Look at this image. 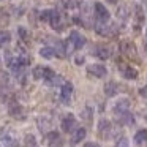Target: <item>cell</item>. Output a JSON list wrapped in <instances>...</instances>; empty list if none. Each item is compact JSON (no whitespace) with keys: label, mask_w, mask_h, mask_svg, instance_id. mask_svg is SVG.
Instances as JSON below:
<instances>
[{"label":"cell","mask_w":147,"mask_h":147,"mask_svg":"<svg viewBox=\"0 0 147 147\" xmlns=\"http://www.w3.org/2000/svg\"><path fill=\"white\" fill-rule=\"evenodd\" d=\"M84 45H86V38L81 35L78 30H71L70 33V38H68V45H67V54L71 52L70 49H82Z\"/></svg>","instance_id":"cell-1"},{"label":"cell","mask_w":147,"mask_h":147,"mask_svg":"<svg viewBox=\"0 0 147 147\" xmlns=\"http://www.w3.org/2000/svg\"><path fill=\"white\" fill-rule=\"evenodd\" d=\"M0 147H18V139L14 133L8 128L0 131Z\"/></svg>","instance_id":"cell-2"},{"label":"cell","mask_w":147,"mask_h":147,"mask_svg":"<svg viewBox=\"0 0 147 147\" xmlns=\"http://www.w3.org/2000/svg\"><path fill=\"white\" fill-rule=\"evenodd\" d=\"M93 10H95V18H96V21H98V24H106L109 21L111 14H109L108 8H106L103 3L96 2V3L93 5Z\"/></svg>","instance_id":"cell-3"},{"label":"cell","mask_w":147,"mask_h":147,"mask_svg":"<svg viewBox=\"0 0 147 147\" xmlns=\"http://www.w3.org/2000/svg\"><path fill=\"white\" fill-rule=\"evenodd\" d=\"M51 27L55 30V32H62L65 29V19H63V14L59 13L57 10H52V16H51V21H49Z\"/></svg>","instance_id":"cell-4"},{"label":"cell","mask_w":147,"mask_h":147,"mask_svg":"<svg viewBox=\"0 0 147 147\" xmlns=\"http://www.w3.org/2000/svg\"><path fill=\"white\" fill-rule=\"evenodd\" d=\"M87 74L92 78H105L106 74H108V70H106L105 65L101 63H93V65H89L87 67Z\"/></svg>","instance_id":"cell-5"},{"label":"cell","mask_w":147,"mask_h":147,"mask_svg":"<svg viewBox=\"0 0 147 147\" xmlns=\"http://www.w3.org/2000/svg\"><path fill=\"white\" fill-rule=\"evenodd\" d=\"M78 127V120L76 117H74L73 114H67L63 117V120H62V130L65 131V133H73L74 130H76Z\"/></svg>","instance_id":"cell-6"},{"label":"cell","mask_w":147,"mask_h":147,"mask_svg":"<svg viewBox=\"0 0 147 147\" xmlns=\"http://www.w3.org/2000/svg\"><path fill=\"white\" fill-rule=\"evenodd\" d=\"M120 51L123 55H127L128 59H131V60H134L136 59L138 60V51H136V46L133 45L131 41H123L120 45Z\"/></svg>","instance_id":"cell-7"},{"label":"cell","mask_w":147,"mask_h":147,"mask_svg":"<svg viewBox=\"0 0 147 147\" xmlns=\"http://www.w3.org/2000/svg\"><path fill=\"white\" fill-rule=\"evenodd\" d=\"M71 96H73V84L65 82L60 89V101L63 103V105H70Z\"/></svg>","instance_id":"cell-8"},{"label":"cell","mask_w":147,"mask_h":147,"mask_svg":"<svg viewBox=\"0 0 147 147\" xmlns=\"http://www.w3.org/2000/svg\"><path fill=\"white\" fill-rule=\"evenodd\" d=\"M96 33L98 35H103V36H109V35H115L117 33V27L114 26V24H98V26L95 27Z\"/></svg>","instance_id":"cell-9"},{"label":"cell","mask_w":147,"mask_h":147,"mask_svg":"<svg viewBox=\"0 0 147 147\" xmlns=\"http://www.w3.org/2000/svg\"><path fill=\"white\" fill-rule=\"evenodd\" d=\"M98 134L101 138H105V139H108L109 136H112V123L109 120H100L98 123Z\"/></svg>","instance_id":"cell-10"},{"label":"cell","mask_w":147,"mask_h":147,"mask_svg":"<svg viewBox=\"0 0 147 147\" xmlns=\"http://www.w3.org/2000/svg\"><path fill=\"white\" fill-rule=\"evenodd\" d=\"M46 139H48V146L49 147H62L63 146V139H62V136L57 133V131H49L48 136H46Z\"/></svg>","instance_id":"cell-11"},{"label":"cell","mask_w":147,"mask_h":147,"mask_svg":"<svg viewBox=\"0 0 147 147\" xmlns=\"http://www.w3.org/2000/svg\"><path fill=\"white\" fill-rule=\"evenodd\" d=\"M95 57H98V59H101V60H106V59H109L111 57V49L108 48V46H103V45H98V46H95V49H93V52H92Z\"/></svg>","instance_id":"cell-12"},{"label":"cell","mask_w":147,"mask_h":147,"mask_svg":"<svg viewBox=\"0 0 147 147\" xmlns=\"http://www.w3.org/2000/svg\"><path fill=\"white\" fill-rule=\"evenodd\" d=\"M86 134H87V130L84 127H81V128H76V130L73 131V134H71V139H70V144L71 146H76V144H79L81 141L86 138Z\"/></svg>","instance_id":"cell-13"},{"label":"cell","mask_w":147,"mask_h":147,"mask_svg":"<svg viewBox=\"0 0 147 147\" xmlns=\"http://www.w3.org/2000/svg\"><path fill=\"white\" fill-rule=\"evenodd\" d=\"M8 111H10V114L13 115L14 119H24V109L19 103L11 101L10 105H8Z\"/></svg>","instance_id":"cell-14"},{"label":"cell","mask_w":147,"mask_h":147,"mask_svg":"<svg viewBox=\"0 0 147 147\" xmlns=\"http://www.w3.org/2000/svg\"><path fill=\"white\" fill-rule=\"evenodd\" d=\"M120 71H122V76H123L125 79H136L138 78V70L133 67H130V65L120 67Z\"/></svg>","instance_id":"cell-15"},{"label":"cell","mask_w":147,"mask_h":147,"mask_svg":"<svg viewBox=\"0 0 147 147\" xmlns=\"http://www.w3.org/2000/svg\"><path fill=\"white\" fill-rule=\"evenodd\" d=\"M128 108H130V101H128L127 98H122L119 100L117 103H115L114 106V114H122V112H128Z\"/></svg>","instance_id":"cell-16"},{"label":"cell","mask_w":147,"mask_h":147,"mask_svg":"<svg viewBox=\"0 0 147 147\" xmlns=\"http://www.w3.org/2000/svg\"><path fill=\"white\" fill-rule=\"evenodd\" d=\"M117 122L120 125H133L134 123V117L130 114V112H122V114H117L115 115Z\"/></svg>","instance_id":"cell-17"},{"label":"cell","mask_w":147,"mask_h":147,"mask_svg":"<svg viewBox=\"0 0 147 147\" xmlns=\"http://www.w3.org/2000/svg\"><path fill=\"white\" fill-rule=\"evenodd\" d=\"M119 89H120V86H119L117 82L109 81V82H106V86H105V93L108 96H114V95L119 93Z\"/></svg>","instance_id":"cell-18"},{"label":"cell","mask_w":147,"mask_h":147,"mask_svg":"<svg viewBox=\"0 0 147 147\" xmlns=\"http://www.w3.org/2000/svg\"><path fill=\"white\" fill-rule=\"evenodd\" d=\"M146 142H147V130H138L134 133V144L142 146Z\"/></svg>","instance_id":"cell-19"},{"label":"cell","mask_w":147,"mask_h":147,"mask_svg":"<svg viewBox=\"0 0 147 147\" xmlns=\"http://www.w3.org/2000/svg\"><path fill=\"white\" fill-rule=\"evenodd\" d=\"M40 55H41V57H45V59H52V57H57V55H55V51L54 49L51 48V46H43L41 49H40Z\"/></svg>","instance_id":"cell-20"},{"label":"cell","mask_w":147,"mask_h":147,"mask_svg":"<svg viewBox=\"0 0 147 147\" xmlns=\"http://www.w3.org/2000/svg\"><path fill=\"white\" fill-rule=\"evenodd\" d=\"M10 41H11V33L7 32V30H2L0 32V48H5Z\"/></svg>","instance_id":"cell-21"},{"label":"cell","mask_w":147,"mask_h":147,"mask_svg":"<svg viewBox=\"0 0 147 147\" xmlns=\"http://www.w3.org/2000/svg\"><path fill=\"white\" fill-rule=\"evenodd\" d=\"M51 16H52V10H43L41 13H40V19H41L43 22H49V21H51Z\"/></svg>","instance_id":"cell-22"},{"label":"cell","mask_w":147,"mask_h":147,"mask_svg":"<svg viewBox=\"0 0 147 147\" xmlns=\"http://www.w3.org/2000/svg\"><path fill=\"white\" fill-rule=\"evenodd\" d=\"M60 2L67 10H73V8L78 7V0H60Z\"/></svg>","instance_id":"cell-23"},{"label":"cell","mask_w":147,"mask_h":147,"mask_svg":"<svg viewBox=\"0 0 147 147\" xmlns=\"http://www.w3.org/2000/svg\"><path fill=\"white\" fill-rule=\"evenodd\" d=\"M18 33H19L21 40H22L24 43H29V33H27V30L24 29V27H19V29H18Z\"/></svg>","instance_id":"cell-24"},{"label":"cell","mask_w":147,"mask_h":147,"mask_svg":"<svg viewBox=\"0 0 147 147\" xmlns=\"http://www.w3.org/2000/svg\"><path fill=\"white\" fill-rule=\"evenodd\" d=\"M0 84H2L3 87L10 84V78H8V74L5 73V71H0Z\"/></svg>","instance_id":"cell-25"},{"label":"cell","mask_w":147,"mask_h":147,"mask_svg":"<svg viewBox=\"0 0 147 147\" xmlns=\"http://www.w3.org/2000/svg\"><path fill=\"white\" fill-rule=\"evenodd\" d=\"M115 147H130V144H128V139L127 138H119L117 142H115Z\"/></svg>","instance_id":"cell-26"},{"label":"cell","mask_w":147,"mask_h":147,"mask_svg":"<svg viewBox=\"0 0 147 147\" xmlns=\"http://www.w3.org/2000/svg\"><path fill=\"white\" fill-rule=\"evenodd\" d=\"M26 139H27V146H35V138H33L32 134H29Z\"/></svg>","instance_id":"cell-27"},{"label":"cell","mask_w":147,"mask_h":147,"mask_svg":"<svg viewBox=\"0 0 147 147\" xmlns=\"http://www.w3.org/2000/svg\"><path fill=\"white\" fill-rule=\"evenodd\" d=\"M139 93H141L142 96H146V98H147V86H146V87H142V89L139 90Z\"/></svg>","instance_id":"cell-28"},{"label":"cell","mask_w":147,"mask_h":147,"mask_svg":"<svg viewBox=\"0 0 147 147\" xmlns=\"http://www.w3.org/2000/svg\"><path fill=\"white\" fill-rule=\"evenodd\" d=\"M84 147H101V146H100V144H96V142H87Z\"/></svg>","instance_id":"cell-29"},{"label":"cell","mask_w":147,"mask_h":147,"mask_svg":"<svg viewBox=\"0 0 147 147\" xmlns=\"http://www.w3.org/2000/svg\"><path fill=\"white\" fill-rule=\"evenodd\" d=\"M146 40H147V30H146Z\"/></svg>","instance_id":"cell-30"}]
</instances>
